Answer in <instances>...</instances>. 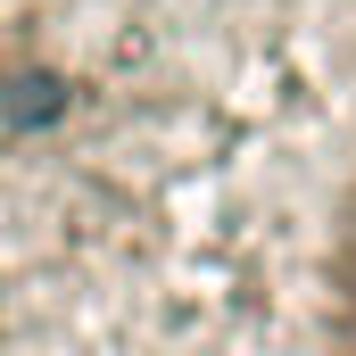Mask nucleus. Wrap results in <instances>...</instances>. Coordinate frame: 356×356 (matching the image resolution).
Instances as JSON below:
<instances>
[{"instance_id":"f257e3e1","label":"nucleus","mask_w":356,"mask_h":356,"mask_svg":"<svg viewBox=\"0 0 356 356\" xmlns=\"http://www.w3.org/2000/svg\"><path fill=\"white\" fill-rule=\"evenodd\" d=\"M0 149H67L149 356H356V0H25Z\"/></svg>"}]
</instances>
